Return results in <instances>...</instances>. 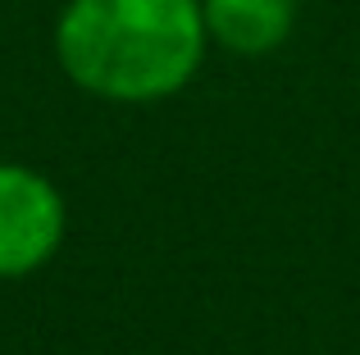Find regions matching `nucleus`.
I'll return each instance as SVG.
<instances>
[{"label": "nucleus", "instance_id": "1", "mask_svg": "<svg viewBox=\"0 0 360 355\" xmlns=\"http://www.w3.org/2000/svg\"><path fill=\"white\" fill-rule=\"evenodd\" d=\"M205 51L201 0H69L55 18L64 78L115 105L178 96L201 73Z\"/></svg>", "mask_w": 360, "mask_h": 355}, {"label": "nucleus", "instance_id": "2", "mask_svg": "<svg viewBox=\"0 0 360 355\" xmlns=\"http://www.w3.org/2000/svg\"><path fill=\"white\" fill-rule=\"evenodd\" d=\"M69 210L60 187L27 164L0 160V283L27 278L64 246Z\"/></svg>", "mask_w": 360, "mask_h": 355}, {"label": "nucleus", "instance_id": "3", "mask_svg": "<svg viewBox=\"0 0 360 355\" xmlns=\"http://www.w3.org/2000/svg\"><path fill=\"white\" fill-rule=\"evenodd\" d=\"M201 14H205L210 46L260 60L292 36L297 0H201Z\"/></svg>", "mask_w": 360, "mask_h": 355}]
</instances>
